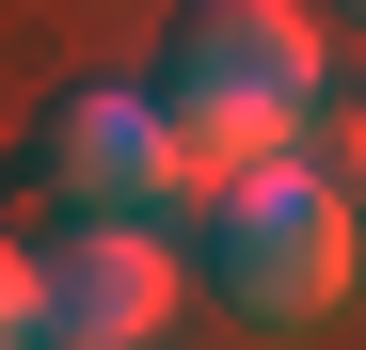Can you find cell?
Listing matches in <instances>:
<instances>
[{"label":"cell","instance_id":"6da1fadb","mask_svg":"<svg viewBox=\"0 0 366 350\" xmlns=\"http://www.w3.org/2000/svg\"><path fill=\"white\" fill-rule=\"evenodd\" d=\"M319 96H335V64H319V0H192L175 48H159V111H175V144H192L207 175L287 159Z\"/></svg>","mask_w":366,"mask_h":350},{"label":"cell","instance_id":"7a4b0ae2","mask_svg":"<svg viewBox=\"0 0 366 350\" xmlns=\"http://www.w3.org/2000/svg\"><path fill=\"white\" fill-rule=\"evenodd\" d=\"M207 271H223V303L255 334H302V319L350 303L366 207L335 191L319 159H239V175H207Z\"/></svg>","mask_w":366,"mask_h":350},{"label":"cell","instance_id":"3957f363","mask_svg":"<svg viewBox=\"0 0 366 350\" xmlns=\"http://www.w3.org/2000/svg\"><path fill=\"white\" fill-rule=\"evenodd\" d=\"M192 303L175 223H96L64 207V239H32V350H159Z\"/></svg>","mask_w":366,"mask_h":350},{"label":"cell","instance_id":"277c9868","mask_svg":"<svg viewBox=\"0 0 366 350\" xmlns=\"http://www.w3.org/2000/svg\"><path fill=\"white\" fill-rule=\"evenodd\" d=\"M48 191L96 207V223H192L207 207V159L175 144L159 80H80L64 111H48Z\"/></svg>","mask_w":366,"mask_h":350},{"label":"cell","instance_id":"5b68a950","mask_svg":"<svg viewBox=\"0 0 366 350\" xmlns=\"http://www.w3.org/2000/svg\"><path fill=\"white\" fill-rule=\"evenodd\" d=\"M287 159H319L335 191L366 207V111H335V96H319V111H302V144H287Z\"/></svg>","mask_w":366,"mask_h":350},{"label":"cell","instance_id":"8992f818","mask_svg":"<svg viewBox=\"0 0 366 350\" xmlns=\"http://www.w3.org/2000/svg\"><path fill=\"white\" fill-rule=\"evenodd\" d=\"M0 350H32V239H0Z\"/></svg>","mask_w":366,"mask_h":350},{"label":"cell","instance_id":"52a82bcc","mask_svg":"<svg viewBox=\"0 0 366 350\" xmlns=\"http://www.w3.org/2000/svg\"><path fill=\"white\" fill-rule=\"evenodd\" d=\"M350 16H366V0H350Z\"/></svg>","mask_w":366,"mask_h":350}]
</instances>
